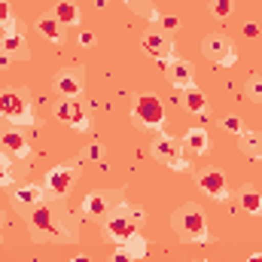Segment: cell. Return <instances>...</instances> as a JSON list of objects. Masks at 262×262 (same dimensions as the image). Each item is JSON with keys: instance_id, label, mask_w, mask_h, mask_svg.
I'll return each mask as SVG.
<instances>
[{"instance_id": "cell-26", "label": "cell", "mask_w": 262, "mask_h": 262, "mask_svg": "<svg viewBox=\"0 0 262 262\" xmlns=\"http://www.w3.org/2000/svg\"><path fill=\"white\" fill-rule=\"evenodd\" d=\"M244 95L253 101V104H262V73H250L244 79Z\"/></svg>"}, {"instance_id": "cell-1", "label": "cell", "mask_w": 262, "mask_h": 262, "mask_svg": "<svg viewBox=\"0 0 262 262\" xmlns=\"http://www.w3.org/2000/svg\"><path fill=\"white\" fill-rule=\"evenodd\" d=\"M171 229H174V235H177L180 241H189V244H204V241H210L207 216H204V210H201L198 204H192V201L180 204V207L171 213Z\"/></svg>"}, {"instance_id": "cell-29", "label": "cell", "mask_w": 262, "mask_h": 262, "mask_svg": "<svg viewBox=\"0 0 262 262\" xmlns=\"http://www.w3.org/2000/svg\"><path fill=\"white\" fill-rule=\"evenodd\" d=\"M156 28H162L165 34H174V31H180V18H174V15H159Z\"/></svg>"}, {"instance_id": "cell-3", "label": "cell", "mask_w": 262, "mask_h": 262, "mask_svg": "<svg viewBox=\"0 0 262 262\" xmlns=\"http://www.w3.org/2000/svg\"><path fill=\"white\" fill-rule=\"evenodd\" d=\"M61 229H64L61 220L52 213V207L46 201L34 207V216H31V235H34V241H70V235L61 232Z\"/></svg>"}, {"instance_id": "cell-33", "label": "cell", "mask_w": 262, "mask_h": 262, "mask_svg": "<svg viewBox=\"0 0 262 262\" xmlns=\"http://www.w3.org/2000/svg\"><path fill=\"white\" fill-rule=\"evenodd\" d=\"M82 156H85V159H95V162H98V159H101V146H98V143H92V146H89V149H85Z\"/></svg>"}, {"instance_id": "cell-2", "label": "cell", "mask_w": 262, "mask_h": 262, "mask_svg": "<svg viewBox=\"0 0 262 262\" xmlns=\"http://www.w3.org/2000/svg\"><path fill=\"white\" fill-rule=\"evenodd\" d=\"M0 116L6 122H12V125H40V119L31 110L28 95L25 92H15V89L0 92Z\"/></svg>"}, {"instance_id": "cell-30", "label": "cell", "mask_w": 262, "mask_h": 262, "mask_svg": "<svg viewBox=\"0 0 262 262\" xmlns=\"http://www.w3.org/2000/svg\"><path fill=\"white\" fill-rule=\"evenodd\" d=\"M12 25H15L12 6H9V0H0V28H12Z\"/></svg>"}, {"instance_id": "cell-35", "label": "cell", "mask_w": 262, "mask_h": 262, "mask_svg": "<svg viewBox=\"0 0 262 262\" xmlns=\"http://www.w3.org/2000/svg\"><path fill=\"white\" fill-rule=\"evenodd\" d=\"M244 34H247V37H256V34H259V28H256L253 21H247V25H244Z\"/></svg>"}, {"instance_id": "cell-31", "label": "cell", "mask_w": 262, "mask_h": 262, "mask_svg": "<svg viewBox=\"0 0 262 262\" xmlns=\"http://www.w3.org/2000/svg\"><path fill=\"white\" fill-rule=\"evenodd\" d=\"M220 125H223V131H229V134H241V131H244V122H241V116H226Z\"/></svg>"}, {"instance_id": "cell-23", "label": "cell", "mask_w": 262, "mask_h": 262, "mask_svg": "<svg viewBox=\"0 0 262 262\" xmlns=\"http://www.w3.org/2000/svg\"><path fill=\"white\" fill-rule=\"evenodd\" d=\"M15 201H18V204H25V207H37V204H43V189H40V186H34V183L18 186V189H15Z\"/></svg>"}, {"instance_id": "cell-39", "label": "cell", "mask_w": 262, "mask_h": 262, "mask_svg": "<svg viewBox=\"0 0 262 262\" xmlns=\"http://www.w3.org/2000/svg\"><path fill=\"white\" fill-rule=\"evenodd\" d=\"M3 134H6V128H3V116H0V137H3Z\"/></svg>"}, {"instance_id": "cell-19", "label": "cell", "mask_w": 262, "mask_h": 262, "mask_svg": "<svg viewBox=\"0 0 262 262\" xmlns=\"http://www.w3.org/2000/svg\"><path fill=\"white\" fill-rule=\"evenodd\" d=\"M238 146H241L244 156L262 159V131H241L238 134Z\"/></svg>"}, {"instance_id": "cell-40", "label": "cell", "mask_w": 262, "mask_h": 262, "mask_svg": "<svg viewBox=\"0 0 262 262\" xmlns=\"http://www.w3.org/2000/svg\"><path fill=\"white\" fill-rule=\"evenodd\" d=\"M95 3H98V6H107V0H95Z\"/></svg>"}, {"instance_id": "cell-6", "label": "cell", "mask_w": 262, "mask_h": 262, "mask_svg": "<svg viewBox=\"0 0 262 262\" xmlns=\"http://www.w3.org/2000/svg\"><path fill=\"white\" fill-rule=\"evenodd\" d=\"M131 116H134L137 125H143L149 131H162V125H165V107L156 95H140L131 107Z\"/></svg>"}, {"instance_id": "cell-27", "label": "cell", "mask_w": 262, "mask_h": 262, "mask_svg": "<svg viewBox=\"0 0 262 262\" xmlns=\"http://www.w3.org/2000/svg\"><path fill=\"white\" fill-rule=\"evenodd\" d=\"M210 12H213V18L226 21L235 12V0H210Z\"/></svg>"}, {"instance_id": "cell-16", "label": "cell", "mask_w": 262, "mask_h": 262, "mask_svg": "<svg viewBox=\"0 0 262 262\" xmlns=\"http://www.w3.org/2000/svg\"><path fill=\"white\" fill-rule=\"evenodd\" d=\"M37 34H43V40H49V43H64V25L52 12L37 18Z\"/></svg>"}, {"instance_id": "cell-21", "label": "cell", "mask_w": 262, "mask_h": 262, "mask_svg": "<svg viewBox=\"0 0 262 262\" xmlns=\"http://www.w3.org/2000/svg\"><path fill=\"white\" fill-rule=\"evenodd\" d=\"M238 204L244 213H262V192L253 189V186H241L238 192Z\"/></svg>"}, {"instance_id": "cell-12", "label": "cell", "mask_w": 262, "mask_h": 262, "mask_svg": "<svg viewBox=\"0 0 262 262\" xmlns=\"http://www.w3.org/2000/svg\"><path fill=\"white\" fill-rule=\"evenodd\" d=\"M55 116H58V122L70 125L73 131H89V116H85V110H82V104L76 98L58 101L55 104Z\"/></svg>"}, {"instance_id": "cell-25", "label": "cell", "mask_w": 262, "mask_h": 262, "mask_svg": "<svg viewBox=\"0 0 262 262\" xmlns=\"http://www.w3.org/2000/svg\"><path fill=\"white\" fill-rule=\"evenodd\" d=\"M122 250L128 253L131 259H143V256H146V241H143V235H140V232H134L128 241L122 244Z\"/></svg>"}, {"instance_id": "cell-24", "label": "cell", "mask_w": 262, "mask_h": 262, "mask_svg": "<svg viewBox=\"0 0 262 262\" xmlns=\"http://www.w3.org/2000/svg\"><path fill=\"white\" fill-rule=\"evenodd\" d=\"M122 3L128 6L134 15H143V18H149V21H159V15H162V12L152 6V0H122Z\"/></svg>"}, {"instance_id": "cell-13", "label": "cell", "mask_w": 262, "mask_h": 262, "mask_svg": "<svg viewBox=\"0 0 262 262\" xmlns=\"http://www.w3.org/2000/svg\"><path fill=\"white\" fill-rule=\"evenodd\" d=\"M82 79H85V76H82L79 67H67V70H58V73H55L52 85H55V92L64 95V98H79V95H82V85H85Z\"/></svg>"}, {"instance_id": "cell-7", "label": "cell", "mask_w": 262, "mask_h": 262, "mask_svg": "<svg viewBox=\"0 0 262 262\" xmlns=\"http://www.w3.org/2000/svg\"><path fill=\"white\" fill-rule=\"evenodd\" d=\"M201 55L216 67H232L238 58H235V46L226 34H207L201 40Z\"/></svg>"}, {"instance_id": "cell-9", "label": "cell", "mask_w": 262, "mask_h": 262, "mask_svg": "<svg viewBox=\"0 0 262 262\" xmlns=\"http://www.w3.org/2000/svg\"><path fill=\"white\" fill-rule=\"evenodd\" d=\"M198 189L204 192V195L216 198V201H229L232 192H229V180H226V174L220 171V168H204V171H198Z\"/></svg>"}, {"instance_id": "cell-37", "label": "cell", "mask_w": 262, "mask_h": 262, "mask_svg": "<svg viewBox=\"0 0 262 262\" xmlns=\"http://www.w3.org/2000/svg\"><path fill=\"white\" fill-rule=\"evenodd\" d=\"M247 262H262V253H253V256H250Z\"/></svg>"}, {"instance_id": "cell-38", "label": "cell", "mask_w": 262, "mask_h": 262, "mask_svg": "<svg viewBox=\"0 0 262 262\" xmlns=\"http://www.w3.org/2000/svg\"><path fill=\"white\" fill-rule=\"evenodd\" d=\"M6 64H9V58H6V55L0 52V67H6Z\"/></svg>"}, {"instance_id": "cell-28", "label": "cell", "mask_w": 262, "mask_h": 262, "mask_svg": "<svg viewBox=\"0 0 262 262\" xmlns=\"http://www.w3.org/2000/svg\"><path fill=\"white\" fill-rule=\"evenodd\" d=\"M15 183V171H12V162L0 152V186H12Z\"/></svg>"}, {"instance_id": "cell-4", "label": "cell", "mask_w": 262, "mask_h": 262, "mask_svg": "<svg viewBox=\"0 0 262 262\" xmlns=\"http://www.w3.org/2000/svg\"><path fill=\"white\" fill-rule=\"evenodd\" d=\"M137 229H140V226L131 220V210L125 207V204H122V207H116V210H113V213L104 220L101 238H104V241H110V244H119V247H122V244L128 241L131 235L137 232Z\"/></svg>"}, {"instance_id": "cell-17", "label": "cell", "mask_w": 262, "mask_h": 262, "mask_svg": "<svg viewBox=\"0 0 262 262\" xmlns=\"http://www.w3.org/2000/svg\"><path fill=\"white\" fill-rule=\"evenodd\" d=\"M207 146H210V137H207V131L204 128H189L186 134H183V149H186V152H192V156H204Z\"/></svg>"}, {"instance_id": "cell-22", "label": "cell", "mask_w": 262, "mask_h": 262, "mask_svg": "<svg viewBox=\"0 0 262 262\" xmlns=\"http://www.w3.org/2000/svg\"><path fill=\"white\" fill-rule=\"evenodd\" d=\"M52 15H55V18H58L64 28H76V25H79V9H76L70 0H61V3H55Z\"/></svg>"}, {"instance_id": "cell-32", "label": "cell", "mask_w": 262, "mask_h": 262, "mask_svg": "<svg viewBox=\"0 0 262 262\" xmlns=\"http://www.w3.org/2000/svg\"><path fill=\"white\" fill-rule=\"evenodd\" d=\"M76 40H79V46H95V34H92V31H82Z\"/></svg>"}, {"instance_id": "cell-18", "label": "cell", "mask_w": 262, "mask_h": 262, "mask_svg": "<svg viewBox=\"0 0 262 262\" xmlns=\"http://www.w3.org/2000/svg\"><path fill=\"white\" fill-rule=\"evenodd\" d=\"M0 140H3V146H6L9 156H18V159H28L31 156V146H28V140H25L21 131H6Z\"/></svg>"}, {"instance_id": "cell-36", "label": "cell", "mask_w": 262, "mask_h": 262, "mask_svg": "<svg viewBox=\"0 0 262 262\" xmlns=\"http://www.w3.org/2000/svg\"><path fill=\"white\" fill-rule=\"evenodd\" d=\"M70 262H92V259H89V256H73Z\"/></svg>"}, {"instance_id": "cell-10", "label": "cell", "mask_w": 262, "mask_h": 262, "mask_svg": "<svg viewBox=\"0 0 262 262\" xmlns=\"http://www.w3.org/2000/svg\"><path fill=\"white\" fill-rule=\"evenodd\" d=\"M140 46H143L152 58H159V61H171V58H174V40H171V34H165L162 28H149V31L140 37Z\"/></svg>"}, {"instance_id": "cell-8", "label": "cell", "mask_w": 262, "mask_h": 262, "mask_svg": "<svg viewBox=\"0 0 262 262\" xmlns=\"http://www.w3.org/2000/svg\"><path fill=\"white\" fill-rule=\"evenodd\" d=\"M119 198H122V192H104V189H95V192H89L85 201H82V213H85L89 220H107L116 207H122Z\"/></svg>"}, {"instance_id": "cell-14", "label": "cell", "mask_w": 262, "mask_h": 262, "mask_svg": "<svg viewBox=\"0 0 262 262\" xmlns=\"http://www.w3.org/2000/svg\"><path fill=\"white\" fill-rule=\"evenodd\" d=\"M165 73H168V82L174 85V89H195V73H192V64L186 61V58H171L168 67H165Z\"/></svg>"}, {"instance_id": "cell-34", "label": "cell", "mask_w": 262, "mask_h": 262, "mask_svg": "<svg viewBox=\"0 0 262 262\" xmlns=\"http://www.w3.org/2000/svg\"><path fill=\"white\" fill-rule=\"evenodd\" d=\"M110 262H134V259H131V256L125 253V250H122V247H119V250H116V253L110 256Z\"/></svg>"}, {"instance_id": "cell-5", "label": "cell", "mask_w": 262, "mask_h": 262, "mask_svg": "<svg viewBox=\"0 0 262 262\" xmlns=\"http://www.w3.org/2000/svg\"><path fill=\"white\" fill-rule=\"evenodd\" d=\"M183 143L177 140V137H171V134H156V140H152V156H156V162H162V165H168V168H174V171H186L189 168V162L183 159Z\"/></svg>"}, {"instance_id": "cell-11", "label": "cell", "mask_w": 262, "mask_h": 262, "mask_svg": "<svg viewBox=\"0 0 262 262\" xmlns=\"http://www.w3.org/2000/svg\"><path fill=\"white\" fill-rule=\"evenodd\" d=\"M0 52H3L9 61H28V58H31L28 40L18 34V25H12V28H3V37H0Z\"/></svg>"}, {"instance_id": "cell-20", "label": "cell", "mask_w": 262, "mask_h": 262, "mask_svg": "<svg viewBox=\"0 0 262 262\" xmlns=\"http://www.w3.org/2000/svg\"><path fill=\"white\" fill-rule=\"evenodd\" d=\"M183 104H186V110L189 113H198V116H210V107H207V98H204V92L201 89H186L183 92Z\"/></svg>"}, {"instance_id": "cell-15", "label": "cell", "mask_w": 262, "mask_h": 262, "mask_svg": "<svg viewBox=\"0 0 262 262\" xmlns=\"http://www.w3.org/2000/svg\"><path fill=\"white\" fill-rule=\"evenodd\" d=\"M43 189H46L49 195H55V198H64L67 192L73 189V171H70L67 165L52 168V171L46 174V183H43Z\"/></svg>"}]
</instances>
